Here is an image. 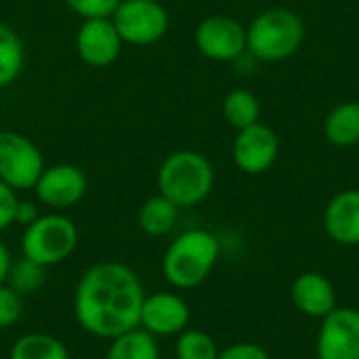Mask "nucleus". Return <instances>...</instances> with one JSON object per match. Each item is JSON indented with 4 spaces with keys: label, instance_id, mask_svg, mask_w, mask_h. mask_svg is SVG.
I'll use <instances>...</instances> for the list:
<instances>
[{
    "label": "nucleus",
    "instance_id": "1",
    "mask_svg": "<svg viewBox=\"0 0 359 359\" xmlns=\"http://www.w3.org/2000/svg\"><path fill=\"white\" fill-rule=\"evenodd\" d=\"M143 299V284L128 265L101 261L88 267L76 284L74 318L84 332L111 341L139 328Z\"/></svg>",
    "mask_w": 359,
    "mask_h": 359
},
{
    "label": "nucleus",
    "instance_id": "2",
    "mask_svg": "<svg viewBox=\"0 0 359 359\" xmlns=\"http://www.w3.org/2000/svg\"><path fill=\"white\" fill-rule=\"evenodd\" d=\"M219 240L206 229H189L177 236L162 259L166 282L179 290L200 286L219 261Z\"/></svg>",
    "mask_w": 359,
    "mask_h": 359
},
{
    "label": "nucleus",
    "instance_id": "3",
    "mask_svg": "<svg viewBox=\"0 0 359 359\" xmlns=\"http://www.w3.org/2000/svg\"><path fill=\"white\" fill-rule=\"evenodd\" d=\"M215 185V168L206 156L181 149L170 154L158 168V194L179 208H189L208 198Z\"/></svg>",
    "mask_w": 359,
    "mask_h": 359
},
{
    "label": "nucleus",
    "instance_id": "4",
    "mask_svg": "<svg viewBox=\"0 0 359 359\" xmlns=\"http://www.w3.org/2000/svg\"><path fill=\"white\" fill-rule=\"evenodd\" d=\"M305 36V25L294 11L269 8L246 27V50L261 61H284L292 57Z\"/></svg>",
    "mask_w": 359,
    "mask_h": 359
},
{
    "label": "nucleus",
    "instance_id": "5",
    "mask_svg": "<svg viewBox=\"0 0 359 359\" xmlns=\"http://www.w3.org/2000/svg\"><path fill=\"white\" fill-rule=\"evenodd\" d=\"M78 246V227L59 212L40 215L21 236V252L25 259L46 267L63 263Z\"/></svg>",
    "mask_w": 359,
    "mask_h": 359
},
{
    "label": "nucleus",
    "instance_id": "6",
    "mask_svg": "<svg viewBox=\"0 0 359 359\" xmlns=\"http://www.w3.org/2000/svg\"><path fill=\"white\" fill-rule=\"evenodd\" d=\"M122 42L147 46L168 32V11L158 0H122L109 17Z\"/></svg>",
    "mask_w": 359,
    "mask_h": 359
},
{
    "label": "nucleus",
    "instance_id": "7",
    "mask_svg": "<svg viewBox=\"0 0 359 359\" xmlns=\"http://www.w3.org/2000/svg\"><path fill=\"white\" fill-rule=\"evenodd\" d=\"M44 158L40 149L25 135L15 130H0V181L15 191L34 189Z\"/></svg>",
    "mask_w": 359,
    "mask_h": 359
},
{
    "label": "nucleus",
    "instance_id": "8",
    "mask_svg": "<svg viewBox=\"0 0 359 359\" xmlns=\"http://www.w3.org/2000/svg\"><path fill=\"white\" fill-rule=\"evenodd\" d=\"M198 50L210 61H233L246 50V27L227 15L206 17L194 34Z\"/></svg>",
    "mask_w": 359,
    "mask_h": 359
},
{
    "label": "nucleus",
    "instance_id": "9",
    "mask_svg": "<svg viewBox=\"0 0 359 359\" xmlns=\"http://www.w3.org/2000/svg\"><path fill=\"white\" fill-rule=\"evenodd\" d=\"M86 189H88V179L84 170L67 162L44 166V170L40 172L34 185L36 198L44 206H50L55 210H65L76 206L86 196Z\"/></svg>",
    "mask_w": 359,
    "mask_h": 359
},
{
    "label": "nucleus",
    "instance_id": "10",
    "mask_svg": "<svg viewBox=\"0 0 359 359\" xmlns=\"http://www.w3.org/2000/svg\"><path fill=\"white\" fill-rule=\"evenodd\" d=\"M280 154L276 130L263 122L238 130L233 141V162L246 175H261L273 166Z\"/></svg>",
    "mask_w": 359,
    "mask_h": 359
},
{
    "label": "nucleus",
    "instance_id": "11",
    "mask_svg": "<svg viewBox=\"0 0 359 359\" xmlns=\"http://www.w3.org/2000/svg\"><path fill=\"white\" fill-rule=\"evenodd\" d=\"M318 359H359V311L332 309L318 337Z\"/></svg>",
    "mask_w": 359,
    "mask_h": 359
},
{
    "label": "nucleus",
    "instance_id": "12",
    "mask_svg": "<svg viewBox=\"0 0 359 359\" xmlns=\"http://www.w3.org/2000/svg\"><path fill=\"white\" fill-rule=\"evenodd\" d=\"M189 324V305L175 292L145 294L139 316V328L151 337H179Z\"/></svg>",
    "mask_w": 359,
    "mask_h": 359
},
{
    "label": "nucleus",
    "instance_id": "13",
    "mask_svg": "<svg viewBox=\"0 0 359 359\" xmlns=\"http://www.w3.org/2000/svg\"><path fill=\"white\" fill-rule=\"evenodd\" d=\"M76 50L86 65L107 67L118 59L122 50V38L109 17L82 19L76 32Z\"/></svg>",
    "mask_w": 359,
    "mask_h": 359
},
{
    "label": "nucleus",
    "instance_id": "14",
    "mask_svg": "<svg viewBox=\"0 0 359 359\" xmlns=\"http://www.w3.org/2000/svg\"><path fill=\"white\" fill-rule=\"evenodd\" d=\"M326 233L345 246L359 244V189L337 194L324 210Z\"/></svg>",
    "mask_w": 359,
    "mask_h": 359
},
{
    "label": "nucleus",
    "instance_id": "15",
    "mask_svg": "<svg viewBox=\"0 0 359 359\" xmlns=\"http://www.w3.org/2000/svg\"><path fill=\"white\" fill-rule=\"evenodd\" d=\"M292 303L305 316L324 318L334 309L337 297H334V288L326 276L309 271V273H303L294 280Z\"/></svg>",
    "mask_w": 359,
    "mask_h": 359
},
{
    "label": "nucleus",
    "instance_id": "16",
    "mask_svg": "<svg viewBox=\"0 0 359 359\" xmlns=\"http://www.w3.org/2000/svg\"><path fill=\"white\" fill-rule=\"evenodd\" d=\"M324 135L334 147H353L359 143V101L337 105L324 120Z\"/></svg>",
    "mask_w": 359,
    "mask_h": 359
},
{
    "label": "nucleus",
    "instance_id": "17",
    "mask_svg": "<svg viewBox=\"0 0 359 359\" xmlns=\"http://www.w3.org/2000/svg\"><path fill=\"white\" fill-rule=\"evenodd\" d=\"M177 217H179V206L158 194L147 198L139 208V227L143 233L151 238H160L172 231V227L177 225Z\"/></svg>",
    "mask_w": 359,
    "mask_h": 359
},
{
    "label": "nucleus",
    "instance_id": "18",
    "mask_svg": "<svg viewBox=\"0 0 359 359\" xmlns=\"http://www.w3.org/2000/svg\"><path fill=\"white\" fill-rule=\"evenodd\" d=\"M8 359H69V351L53 334L27 332L13 343Z\"/></svg>",
    "mask_w": 359,
    "mask_h": 359
},
{
    "label": "nucleus",
    "instance_id": "19",
    "mask_svg": "<svg viewBox=\"0 0 359 359\" xmlns=\"http://www.w3.org/2000/svg\"><path fill=\"white\" fill-rule=\"evenodd\" d=\"M105 359H160V347L156 337L135 328L109 341Z\"/></svg>",
    "mask_w": 359,
    "mask_h": 359
},
{
    "label": "nucleus",
    "instance_id": "20",
    "mask_svg": "<svg viewBox=\"0 0 359 359\" xmlns=\"http://www.w3.org/2000/svg\"><path fill=\"white\" fill-rule=\"evenodd\" d=\"M23 61L25 50L19 34L11 25L0 23V88L17 80L23 69Z\"/></svg>",
    "mask_w": 359,
    "mask_h": 359
},
{
    "label": "nucleus",
    "instance_id": "21",
    "mask_svg": "<svg viewBox=\"0 0 359 359\" xmlns=\"http://www.w3.org/2000/svg\"><path fill=\"white\" fill-rule=\"evenodd\" d=\"M223 116L233 128L242 130V128L259 122L261 103L255 93H250L246 88H236L223 101Z\"/></svg>",
    "mask_w": 359,
    "mask_h": 359
},
{
    "label": "nucleus",
    "instance_id": "22",
    "mask_svg": "<svg viewBox=\"0 0 359 359\" xmlns=\"http://www.w3.org/2000/svg\"><path fill=\"white\" fill-rule=\"evenodd\" d=\"M6 284L21 297L25 294H34L42 288L44 284V267L21 257L19 261H13L11 263V269H8V278H6Z\"/></svg>",
    "mask_w": 359,
    "mask_h": 359
},
{
    "label": "nucleus",
    "instance_id": "23",
    "mask_svg": "<svg viewBox=\"0 0 359 359\" xmlns=\"http://www.w3.org/2000/svg\"><path fill=\"white\" fill-rule=\"evenodd\" d=\"M177 359H217V343L202 330H183L175 345Z\"/></svg>",
    "mask_w": 359,
    "mask_h": 359
},
{
    "label": "nucleus",
    "instance_id": "24",
    "mask_svg": "<svg viewBox=\"0 0 359 359\" xmlns=\"http://www.w3.org/2000/svg\"><path fill=\"white\" fill-rule=\"evenodd\" d=\"M21 313H23L21 294H17L6 282L0 284V330L15 326L21 320Z\"/></svg>",
    "mask_w": 359,
    "mask_h": 359
},
{
    "label": "nucleus",
    "instance_id": "25",
    "mask_svg": "<svg viewBox=\"0 0 359 359\" xmlns=\"http://www.w3.org/2000/svg\"><path fill=\"white\" fill-rule=\"evenodd\" d=\"M65 6L82 19L111 17L122 0H63Z\"/></svg>",
    "mask_w": 359,
    "mask_h": 359
},
{
    "label": "nucleus",
    "instance_id": "26",
    "mask_svg": "<svg viewBox=\"0 0 359 359\" xmlns=\"http://www.w3.org/2000/svg\"><path fill=\"white\" fill-rule=\"evenodd\" d=\"M17 191L11 189L6 183L0 181V231L8 229L15 223V210H17Z\"/></svg>",
    "mask_w": 359,
    "mask_h": 359
},
{
    "label": "nucleus",
    "instance_id": "27",
    "mask_svg": "<svg viewBox=\"0 0 359 359\" xmlns=\"http://www.w3.org/2000/svg\"><path fill=\"white\" fill-rule=\"evenodd\" d=\"M217 359H269V355L255 343H238L221 351Z\"/></svg>",
    "mask_w": 359,
    "mask_h": 359
},
{
    "label": "nucleus",
    "instance_id": "28",
    "mask_svg": "<svg viewBox=\"0 0 359 359\" xmlns=\"http://www.w3.org/2000/svg\"><path fill=\"white\" fill-rule=\"evenodd\" d=\"M38 217H40V215H38V208H36L34 202H27V200H19V202H17V210H15V223H17V225L27 227V225H32Z\"/></svg>",
    "mask_w": 359,
    "mask_h": 359
},
{
    "label": "nucleus",
    "instance_id": "29",
    "mask_svg": "<svg viewBox=\"0 0 359 359\" xmlns=\"http://www.w3.org/2000/svg\"><path fill=\"white\" fill-rule=\"evenodd\" d=\"M11 263H13V257H11V250L6 248V244L0 240V284L6 282L8 278V269H11Z\"/></svg>",
    "mask_w": 359,
    "mask_h": 359
}]
</instances>
